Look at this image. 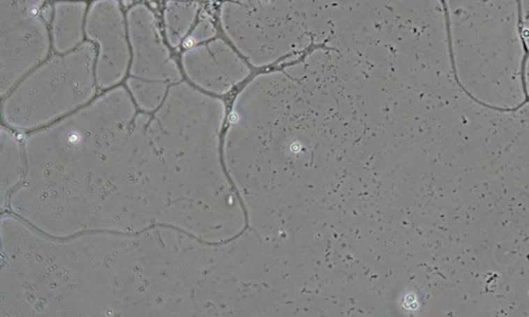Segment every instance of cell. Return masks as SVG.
I'll list each match as a JSON object with an SVG mask.
<instances>
[{
	"instance_id": "obj_15",
	"label": "cell",
	"mask_w": 529,
	"mask_h": 317,
	"mask_svg": "<svg viewBox=\"0 0 529 317\" xmlns=\"http://www.w3.org/2000/svg\"><path fill=\"white\" fill-rule=\"evenodd\" d=\"M79 1H83V0H79Z\"/></svg>"
},
{
	"instance_id": "obj_13",
	"label": "cell",
	"mask_w": 529,
	"mask_h": 317,
	"mask_svg": "<svg viewBox=\"0 0 529 317\" xmlns=\"http://www.w3.org/2000/svg\"><path fill=\"white\" fill-rule=\"evenodd\" d=\"M215 34H216V29H215L209 17H203V18L200 19L199 23L195 25V29L187 38L186 40V48L209 42L214 38Z\"/></svg>"
},
{
	"instance_id": "obj_4",
	"label": "cell",
	"mask_w": 529,
	"mask_h": 317,
	"mask_svg": "<svg viewBox=\"0 0 529 317\" xmlns=\"http://www.w3.org/2000/svg\"><path fill=\"white\" fill-rule=\"evenodd\" d=\"M96 60L91 42L45 60L4 96V123L21 132L40 130L91 102L98 89Z\"/></svg>"
},
{
	"instance_id": "obj_12",
	"label": "cell",
	"mask_w": 529,
	"mask_h": 317,
	"mask_svg": "<svg viewBox=\"0 0 529 317\" xmlns=\"http://www.w3.org/2000/svg\"><path fill=\"white\" fill-rule=\"evenodd\" d=\"M126 85L137 108L146 113H154L158 110L171 87L165 84L141 82L133 78H128Z\"/></svg>"
},
{
	"instance_id": "obj_14",
	"label": "cell",
	"mask_w": 529,
	"mask_h": 317,
	"mask_svg": "<svg viewBox=\"0 0 529 317\" xmlns=\"http://www.w3.org/2000/svg\"><path fill=\"white\" fill-rule=\"evenodd\" d=\"M182 1H188V0H182Z\"/></svg>"
},
{
	"instance_id": "obj_3",
	"label": "cell",
	"mask_w": 529,
	"mask_h": 317,
	"mask_svg": "<svg viewBox=\"0 0 529 317\" xmlns=\"http://www.w3.org/2000/svg\"><path fill=\"white\" fill-rule=\"evenodd\" d=\"M456 74L474 95H519L526 46L519 0H445Z\"/></svg>"
},
{
	"instance_id": "obj_6",
	"label": "cell",
	"mask_w": 529,
	"mask_h": 317,
	"mask_svg": "<svg viewBox=\"0 0 529 317\" xmlns=\"http://www.w3.org/2000/svg\"><path fill=\"white\" fill-rule=\"evenodd\" d=\"M49 50L50 36L42 15H22L0 20L2 98L46 60Z\"/></svg>"
},
{
	"instance_id": "obj_1",
	"label": "cell",
	"mask_w": 529,
	"mask_h": 317,
	"mask_svg": "<svg viewBox=\"0 0 529 317\" xmlns=\"http://www.w3.org/2000/svg\"><path fill=\"white\" fill-rule=\"evenodd\" d=\"M137 109L116 86L28 134L10 213L54 238L165 226L218 239L221 100L181 81L156 112Z\"/></svg>"
},
{
	"instance_id": "obj_9",
	"label": "cell",
	"mask_w": 529,
	"mask_h": 317,
	"mask_svg": "<svg viewBox=\"0 0 529 317\" xmlns=\"http://www.w3.org/2000/svg\"><path fill=\"white\" fill-rule=\"evenodd\" d=\"M87 4L79 0H62L53 8L52 42L58 54H66L83 44Z\"/></svg>"
},
{
	"instance_id": "obj_11",
	"label": "cell",
	"mask_w": 529,
	"mask_h": 317,
	"mask_svg": "<svg viewBox=\"0 0 529 317\" xmlns=\"http://www.w3.org/2000/svg\"><path fill=\"white\" fill-rule=\"evenodd\" d=\"M199 13V3L193 0H169L165 3L163 19L167 40L172 47L180 46L188 36Z\"/></svg>"
},
{
	"instance_id": "obj_7",
	"label": "cell",
	"mask_w": 529,
	"mask_h": 317,
	"mask_svg": "<svg viewBox=\"0 0 529 317\" xmlns=\"http://www.w3.org/2000/svg\"><path fill=\"white\" fill-rule=\"evenodd\" d=\"M126 21L132 50L130 78L169 86L181 82V70L163 42L154 12L145 4H135Z\"/></svg>"
},
{
	"instance_id": "obj_10",
	"label": "cell",
	"mask_w": 529,
	"mask_h": 317,
	"mask_svg": "<svg viewBox=\"0 0 529 317\" xmlns=\"http://www.w3.org/2000/svg\"><path fill=\"white\" fill-rule=\"evenodd\" d=\"M0 182L1 209L8 207L10 194L22 183L27 173L24 145L10 127L0 132Z\"/></svg>"
},
{
	"instance_id": "obj_2",
	"label": "cell",
	"mask_w": 529,
	"mask_h": 317,
	"mask_svg": "<svg viewBox=\"0 0 529 317\" xmlns=\"http://www.w3.org/2000/svg\"><path fill=\"white\" fill-rule=\"evenodd\" d=\"M221 244L171 226L54 238L1 216L0 316H202Z\"/></svg>"
},
{
	"instance_id": "obj_5",
	"label": "cell",
	"mask_w": 529,
	"mask_h": 317,
	"mask_svg": "<svg viewBox=\"0 0 529 317\" xmlns=\"http://www.w3.org/2000/svg\"><path fill=\"white\" fill-rule=\"evenodd\" d=\"M85 34L96 46V79L100 90L117 86L132 60L128 21L118 0H96L87 10Z\"/></svg>"
},
{
	"instance_id": "obj_8",
	"label": "cell",
	"mask_w": 529,
	"mask_h": 317,
	"mask_svg": "<svg viewBox=\"0 0 529 317\" xmlns=\"http://www.w3.org/2000/svg\"><path fill=\"white\" fill-rule=\"evenodd\" d=\"M181 62L193 86L215 96L234 91L251 74L242 58L219 38L187 48Z\"/></svg>"
}]
</instances>
